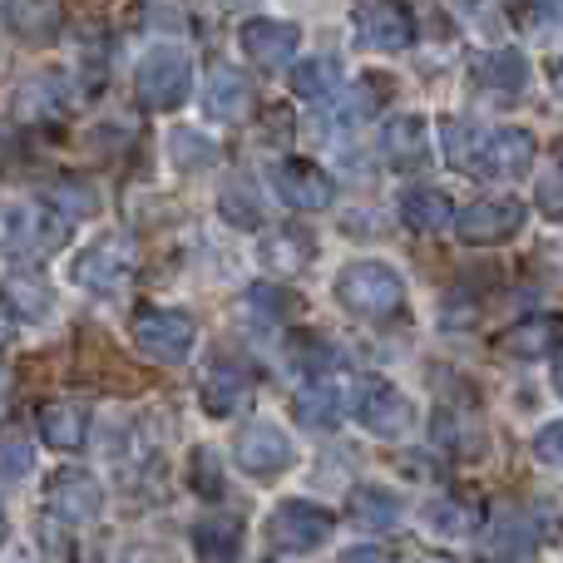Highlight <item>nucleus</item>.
<instances>
[{
	"mask_svg": "<svg viewBox=\"0 0 563 563\" xmlns=\"http://www.w3.org/2000/svg\"><path fill=\"white\" fill-rule=\"evenodd\" d=\"M331 291H336L341 307L361 321H386L406 307V277H400L390 263H371V257L341 267L336 282H331Z\"/></svg>",
	"mask_w": 563,
	"mask_h": 563,
	"instance_id": "1",
	"label": "nucleus"
},
{
	"mask_svg": "<svg viewBox=\"0 0 563 563\" xmlns=\"http://www.w3.org/2000/svg\"><path fill=\"white\" fill-rule=\"evenodd\" d=\"M134 95L144 109L164 114V109H178L188 95H194V65L178 45H154L134 69Z\"/></svg>",
	"mask_w": 563,
	"mask_h": 563,
	"instance_id": "2",
	"label": "nucleus"
},
{
	"mask_svg": "<svg viewBox=\"0 0 563 563\" xmlns=\"http://www.w3.org/2000/svg\"><path fill=\"white\" fill-rule=\"evenodd\" d=\"M129 331H134V346L144 351L148 361H158V366H178V361L194 356V341H198V327L188 311H174V307H139L134 321H129Z\"/></svg>",
	"mask_w": 563,
	"mask_h": 563,
	"instance_id": "3",
	"label": "nucleus"
},
{
	"mask_svg": "<svg viewBox=\"0 0 563 563\" xmlns=\"http://www.w3.org/2000/svg\"><path fill=\"white\" fill-rule=\"evenodd\" d=\"M351 35L376 55H400L416 45V10L406 0H351Z\"/></svg>",
	"mask_w": 563,
	"mask_h": 563,
	"instance_id": "4",
	"label": "nucleus"
},
{
	"mask_svg": "<svg viewBox=\"0 0 563 563\" xmlns=\"http://www.w3.org/2000/svg\"><path fill=\"white\" fill-rule=\"evenodd\" d=\"M336 519L321 505H307V499H282V505L267 515V544L277 554H317L331 539Z\"/></svg>",
	"mask_w": 563,
	"mask_h": 563,
	"instance_id": "5",
	"label": "nucleus"
},
{
	"mask_svg": "<svg viewBox=\"0 0 563 563\" xmlns=\"http://www.w3.org/2000/svg\"><path fill=\"white\" fill-rule=\"evenodd\" d=\"M139 267V253L134 243H129L124 233H104L99 243H89L85 253H75V263H69V282L85 291H114L124 287L129 277H134Z\"/></svg>",
	"mask_w": 563,
	"mask_h": 563,
	"instance_id": "6",
	"label": "nucleus"
},
{
	"mask_svg": "<svg viewBox=\"0 0 563 563\" xmlns=\"http://www.w3.org/2000/svg\"><path fill=\"white\" fill-rule=\"evenodd\" d=\"M233 460L247 479H277L297 465V450H291V440L282 426H273V420H253V426L238 430Z\"/></svg>",
	"mask_w": 563,
	"mask_h": 563,
	"instance_id": "7",
	"label": "nucleus"
},
{
	"mask_svg": "<svg viewBox=\"0 0 563 563\" xmlns=\"http://www.w3.org/2000/svg\"><path fill=\"white\" fill-rule=\"evenodd\" d=\"M351 416H356V426H366L371 435H406L410 426H416V406H410L406 390H396L390 380H361L356 390H351Z\"/></svg>",
	"mask_w": 563,
	"mask_h": 563,
	"instance_id": "8",
	"label": "nucleus"
},
{
	"mask_svg": "<svg viewBox=\"0 0 563 563\" xmlns=\"http://www.w3.org/2000/svg\"><path fill=\"white\" fill-rule=\"evenodd\" d=\"M69 228L75 223L49 203L10 208L5 213V247H10V257H45V253H55V247H65Z\"/></svg>",
	"mask_w": 563,
	"mask_h": 563,
	"instance_id": "9",
	"label": "nucleus"
},
{
	"mask_svg": "<svg viewBox=\"0 0 563 563\" xmlns=\"http://www.w3.org/2000/svg\"><path fill=\"white\" fill-rule=\"evenodd\" d=\"M525 218H529V208L509 194L505 198H475V203L455 218V233H460V243H470V247H495V243L519 238Z\"/></svg>",
	"mask_w": 563,
	"mask_h": 563,
	"instance_id": "10",
	"label": "nucleus"
},
{
	"mask_svg": "<svg viewBox=\"0 0 563 563\" xmlns=\"http://www.w3.org/2000/svg\"><path fill=\"white\" fill-rule=\"evenodd\" d=\"M99 505H104V489H99V479L89 475V470L65 465L45 479V509H49V519H59L65 529L99 519Z\"/></svg>",
	"mask_w": 563,
	"mask_h": 563,
	"instance_id": "11",
	"label": "nucleus"
},
{
	"mask_svg": "<svg viewBox=\"0 0 563 563\" xmlns=\"http://www.w3.org/2000/svg\"><path fill=\"white\" fill-rule=\"evenodd\" d=\"M273 188L282 203L297 208V213H321L336 198L331 174L321 164H311V158H282V164H273Z\"/></svg>",
	"mask_w": 563,
	"mask_h": 563,
	"instance_id": "12",
	"label": "nucleus"
},
{
	"mask_svg": "<svg viewBox=\"0 0 563 563\" xmlns=\"http://www.w3.org/2000/svg\"><path fill=\"white\" fill-rule=\"evenodd\" d=\"M198 400H203V410L208 416H218V420L238 416V410L253 400V376H247V366L243 361H233V356L208 361L203 386H198Z\"/></svg>",
	"mask_w": 563,
	"mask_h": 563,
	"instance_id": "13",
	"label": "nucleus"
},
{
	"mask_svg": "<svg viewBox=\"0 0 563 563\" xmlns=\"http://www.w3.org/2000/svg\"><path fill=\"white\" fill-rule=\"evenodd\" d=\"M238 45H243V55L253 59L257 69H282L291 55H297L301 30L291 25V20L257 15V20H243V30H238Z\"/></svg>",
	"mask_w": 563,
	"mask_h": 563,
	"instance_id": "14",
	"label": "nucleus"
},
{
	"mask_svg": "<svg viewBox=\"0 0 563 563\" xmlns=\"http://www.w3.org/2000/svg\"><path fill=\"white\" fill-rule=\"evenodd\" d=\"M534 134L525 124H499L485 139V158H479V178H525L534 168Z\"/></svg>",
	"mask_w": 563,
	"mask_h": 563,
	"instance_id": "15",
	"label": "nucleus"
},
{
	"mask_svg": "<svg viewBox=\"0 0 563 563\" xmlns=\"http://www.w3.org/2000/svg\"><path fill=\"white\" fill-rule=\"evenodd\" d=\"M380 158L400 174H420L430 164V124L420 114H396L380 129Z\"/></svg>",
	"mask_w": 563,
	"mask_h": 563,
	"instance_id": "16",
	"label": "nucleus"
},
{
	"mask_svg": "<svg viewBox=\"0 0 563 563\" xmlns=\"http://www.w3.org/2000/svg\"><path fill=\"white\" fill-rule=\"evenodd\" d=\"M203 109L223 124H238V119L253 114V79L233 65H213L203 79Z\"/></svg>",
	"mask_w": 563,
	"mask_h": 563,
	"instance_id": "17",
	"label": "nucleus"
},
{
	"mask_svg": "<svg viewBox=\"0 0 563 563\" xmlns=\"http://www.w3.org/2000/svg\"><path fill=\"white\" fill-rule=\"evenodd\" d=\"M499 346L519 361H539V356H559L563 351V311H534V317L515 321L499 336Z\"/></svg>",
	"mask_w": 563,
	"mask_h": 563,
	"instance_id": "18",
	"label": "nucleus"
},
{
	"mask_svg": "<svg viewBox=\"0 0 563 563\" xmlns=\"http://www.w3.org/2000/svg\"><path fill=\"white\" fill-rule=\"evenodd\" d=\"M65 109H69V79L59 75V69H40V75H30L15 95V119H25V124L59 119Z\"/></svg>",
	"mask_w": 563,
	"mask_h": 563,
	"instance_id": "19",
	"label": "nucleus"
},
{
	"mask_svg": "<svg viewBox=\"0 0 563 563\" xmlns=\"http://www.w3.org/2000/svg\"><path fill=\"white\" fill-rule=\"evenodd\" d=\"M470 75H475L485 89H495V95H525V85H529V55H525V49H515V45L479 49L475 65H470Z\"/></svg>",
	"mask_w": 563,
	"mask_h": 563,
	"instance_id": "20",
	"label": "nucleus"
},
{
	"mask_svg": "<svg viewBox=\"0 0 563 563\" xmlns=\"http://www.w3.org/2000/svg\"><path fill=\"white\" fill-rule=\"evenodd\" d=\"M35 430L49 450H79L89 435V410L79 400H45L35 410Z\"/></svg>",
	"mask_w": 563,
	"mask_h": 563,
	"instance_id": "21",
	"label": "nucleus"
},
{
	"mask_svg": "<svg viewBox=\"0 0 563 563\" xmlns=\"http://www.w3.org/2000/svg\"><path fill=\"white\" fill-rule=\"evenodd\" d=\"M5 25L25 45H49L65 25V5L59 0H5Z\"/></svg>",
	"mask_w": 563,
	"mask_h": 563,
	"instance_id": "22",
	"label": "nucleus"
},
{
	"mask_svg": "<svg viewBox=\"0 0 563 563\" xmlns=\"http://www.w3.org/2000/svg\"><path fill=\"white\" fill-rule=\"evenodd\" d=\"M455 203H450L445 188H430V184H416L400 194V223L410 228V233H445L450 223H455Z\"/></svg>",
	"mask_w": 563,
	"mask_h": 563,
	"instance_id": "23",
	"label": "nucleus"
},
{
	"mask_svg": "<svg viewBox=\"0 0 563 563\" xmlns=\"http://www.w3.org/2000/svg\"><path fill=\"white\" fill-rule=\"evenodd\" d=\"M188 544H194L198 563H233L243 554V519L233 515H208L188 529Z\"/></svg>",
	"mask_w": 563,
	"mask_h": 563,
	"instance_id": "24",
	"label": "nucleus"
},
{
	"mask_svg": "<svg viewBox=\"0 0 563 563\" xmlns=\"http://www.w3.org/2000/svg\"><path fill=\"white\" fill-rule=\"evenodd\" d=\"M390 79L386 75H376V69H366V75H356L351 79V89H341V109H336V119L346 129H356V124H371V119L380 114V109L390 104Z\"/></svg>",
	"mask_w": 563,
	"mask_h": 563,
	"instance_id": "25",
	"label": "nucleus"
},
{
	"mask_svg": "<svg viewBox=\"0 0 563 563\" xmlns=\"http://www.w3.org/2000/svg\"><path fill=\"white\" fill-rule=\"evenodd\" d=\"M311 253H317V243H311L307 228H273L263 238V247H257V263L277 277H291L311 263Z\"/></svg>",
	"mask_w": 563,
	"mask_h": 563,
	"instance_id": "26",
	"label": "nucleus"
},
{
	"mask_svg": "<svg viewBox=\"0 0 563 563\" xmlns=\"http://www.w3.org/2000/svg\"><path fill=\"white\" fill-rule=\"evenodd\" d=\"M341 79H346L341 59L311 55V59H301V65H291V95H297L301 104H331V99H341Z\"/></svg>",
	"mask_w": 563,
	"mask_h": 563,
	"instance_id": "27",
	"label": "nucleus"
},
{
	"mask_svg": "<svg viewBox=\"0 0 563 563\" xmlns=\"http://www.w3.org/2000/svg\"><path fill=\"white\" fill-rule=\"evenodd\" d=\"M485 139L489 129L470 124V119H440V144H445V158L450 168H460V174H475L479 178V158H485Z\"/></svg>",
	"mask_w": 563,
	"mask_h": 563,
	"instance_id": "28",
	"label": "nucleus"
},
{
	"mask_svg": "<svg viewBox=\"0 0 563 563\" xmlns=\"http://www.w3.org/2000/svg\"><path fill=\"white\" fill-rule=\"evenodd\" d=\"M346 505H351V519L366 525V529H390V525H400V515H406L400 495L386 489V485H356Z\"/></svg>",
	"mask_w": 563,
	"mask_h": 563,
	"instance_id": "29",
	"label": "nucleus"
},
{
	"mask_svg": "<svg viewBox=\"0 0 563 563\" xmlns=\"http://www.w3.org/2000/svg\"><path fill=\"white\" fill-rule=\"evenodd\" d=\"M291 410H297V420L307 430H331L336 426V416H341V396L331 386H321V380H311L307 390H297Z\"/></svg>",
	"mask_w": 563,
	"mask_h": 563,
	"instance_id": "30",
	"label": "nucleus"
},
{
	"mask_svg": "<svg viewBox=\"0 0 563 563\" xmlns=\"http://www.w3.org/2000/svg\"><path fill=\"white\" fill-rule=\"evenodd\" d=\"M45 203L59 208L69 223H79V218H95V213H99L95 188H89V184H75V178H59V184H49V188H45Z\"/></svg>",
	"mask_w": 563,
	"mask_h": 563,
	"instance_id": "31",
	"label": "nucleus"
},
{
	"mask_svg": "<svg viewBox=\"0 0 563 563\" xmlns=\"http://www.w3.org/2000/svg\"><path fill=\"white\" fill-rule=\"evenodd\" d=\"M479 525V509L465 505V499H440V505L426 509V529H435L440 539H460Z\"/></svg>",
	"mask_w": 563,
	"mask_h": 563,
	"instance_id": "32",
	"label": "nucleus"
},
{
	"mask_svg": "<svg viewBox=\"0 0 563 563\" xmlns=\"http://www.w3.org/2000/svg\"><path fill=\"white\" fill-rule=\"evenodd\" d=\"M287 361L301 371V376H321V371L336 366V351H331L321 336H311V331H297V336H287Z\"/></svg>",
	"mask_w": 563,
	"mask_h": 563,
	"instance_id": "33",
	"label": "nucleus"
},
{
	"mask_svg": "<svg viewBox=\"0 0 563 563\" xmlns=\"http://www.w3.org/2000/svg\"><path fill=\"white\" fill-rule=\"evenodd\" d=\"M5 307H10V317H25V321H35V317H45L49 311V287L40 277H10V287H5Z\"/></svg>",
	"mask_w": 563,
	"mask_h": 563,
	"instance_id": "34",
	"label": "nucleus"
},
{
	"mask_svg": "<svg viewBox=\"0 0 563 563\" xmlns=\"http://www.w3.org/2000/svg\"><path fill=\"white\" fill-rule=\"evenodd\" d=\"M218 208H223V218L233 228H257L263 223V208H257V198H253V188L247 184H228L223 198H218Z\"/></svg>",
	"mask_w": 563,
	"mask_h": 563,
	"instance_id": "35",
	"label": "nucleus"
},
{
	"mask_svg": "<svg viewBox=\"0 0 563 563\" xmlns=\"http://www.w3.org/2000/svg\"><path fill=\"white\" fill-rule=\"evenodd\" d=\"M188 485H194L203 499H218V495H223V465H218V455H213L208 445H198L194 460H188Z\"/></svg>",
	"mask_w": 563,
	"mask_h": 563,
	"instance_id": "36",
	"label": "nucleus"
},
{
	"mask_svg": "<svg viewBox=\"0 0 563 563\" xmlns=\"http://www.w3.org/2000/svg\"><path fill=\"white\" fill-rule=\"evenodd\" d=\"M247 307H253L257 321H287L291 311H297V297L282 287H267V282H257L253 291H247Z\"/></svg>",
	"mask_w": 563,
	"mask_h": 563,
	"instance_id": "37",
	"label": "nucleus"
},
{
	"mask_svg": "<svg viewBox=\"0 0 563 563\" xmlns=\"http://www.w3.org/2000/svg\"><path fill=\"white\" fill-rule=\"evenodd\" d=\"M174 158H178V168H208V164H218V148L208 144V139H198V134H188V129H178L174 134Z\"/></svg>",
	"mask_w": 563,
	"mask_h": 563,
	"instance_id": "38",
	"label": "nucleus"
},
{
	"mask_svg": "<svg viewBox=\"0 0 563 563\" xmlns=\"http://www.w3.org/2000/svg\"><path fill=\"white\" fill-rule=\"evenodd\" d=\"M534 460L539 465L563 470V420H549V426L534 435Z\"/></svg>",
	"mask_w": 563,
	"mask_h": 563,
	"instance_id": "39",
	"label": "nucleus"
},
{
	"mask_svg": "<svg viewBox=\"0 0 563 563\" xmlns=\"http://www.w3.org/2000/svg\"><path fill=\"white\" fill-rule=\"evenodd\" d=\"M499 10H505L515 25H539L544 20V10H549V0H495Z\"/></svg>",
	"mask_w": 563,
	"mask_h": 563,
	"instance_id": "40",
	"label": "nucleus"
},
{
	"mask_svg": "<svg viewBox=\"0 0 563 563\" xmlns=\"http://www.w3.org/2000/svg\"><path fill=\"white\" fill-rule=\"evenodd\" d=\"M539 208H544L549 218H563V178L549 174L544 184H539Z\"/></svg>",
	"mask_w": 563,
	"mask_h": 563,
	"instance_id": "41",
	"label": "nucleus"
},
{
	"mask_svg": "<svg viewBox=\"0 0 563 563\" xmlns=\"http://www.w3.org/2000/svg\"><path fill=\"white\" fill-rule=\"evenodd\" d=\"M336 563H396L386 554V549H376V544H361V549H346Z\"/></svg>",
	"mask_w": 563,
	"mask_h": 563,
	"instance_id": "42",
	"label": "nucleus"
},
{
	"mask_svg": "<svg viewBox=\"0 0 563 563\" xmlns=\"http://www.w3.org/2000/svg\"><path fill=\"white\" fill-rule=\"evenodd\" d=\"M5 460H10V465H5V475L15 479L20 470H25V450H20V440H15V435H10V450H5Z\"/></svg>",
	"mask_w": 563,
	"mask_h": 563,
	"instance_id": "43",
	"label": "nucleus"
},
{
	"mask_svg": "<svg viewBox=\"0 0 563 563\" xmlns=\"http://www.w3.org/2000/svg\"><path fill=\"white\" fill-rule=\"evenodd\" d=\"M549 85H554V95H563V59L549 65Z\"/></svg>",
	"mask_w": 563,
	"mask_h": 563,
	"instance_id": "44",
	"label": "nucleus"
},
{
	"mask_svg": "<svg viewBox=\"0 0 563 563\" xmlns=\"http://www.w3.org/2000/svg\"><path fill=\"white\" fill-rule=\"evenodd\" d=\"M554 390H559V396H563V361H559V366H554Z\"/></svg>",
	"mask_w": 563,
	"mask_h": 563,
	"instance_id": "45",
	"label": "nucleus"
},
{
	"mask_svg": "<svg viewBox=\"0 0 563 563\" xmlns=\"http://www.w3.org/2000/svg\"><path fill=\"white\" fill-rule=\"evenodd\" d=\"M223 5H233V10H243V5H253V0H223Z\"/></svg>",
	"mask_w": 563,
	"mask_h": 563,
	"instance_id": "46",
	"label": "nucleus"
}]
</instances>
